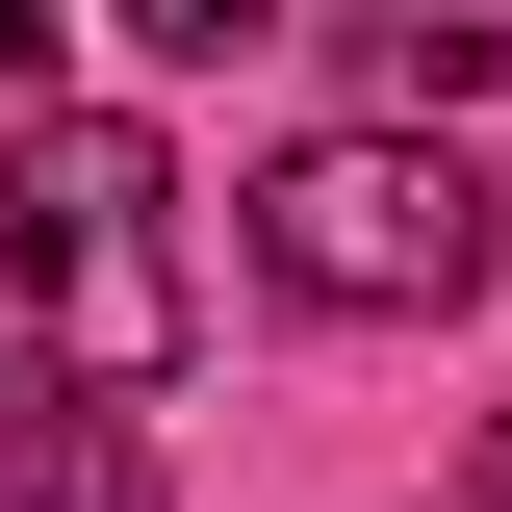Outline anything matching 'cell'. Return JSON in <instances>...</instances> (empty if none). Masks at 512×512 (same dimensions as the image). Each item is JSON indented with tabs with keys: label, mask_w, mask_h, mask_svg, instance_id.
<instances>
[{
	"label": "cell",
	"mask_w": 512,
	"mask_h": 512,
	"mask_svg": "<svg viewBox=\"0 0 512 512\" xmlns=\"http://www.w3.org/2000/svg\"><path fill=\"white\" fill-rule=\"evenodd\" d=\"M0 359L52 410H154L205 359V256H180V154L128 103H52L0 154Z\"/></svg>",
	"instance_id": "obj_1"
},
{
	"label": "cell",
	"mask_w": 512,
	"mask_h": 512,
	"mask_svg": "<svg viewBox=\"0 0 512 512\" xmlns=\"http://www.w3.org/2000/svg\"><path fill=\"white\" fill-rule=\"evenodd\" d=\"M487 256H512V205H487V154H436V128H308V154L256 180V282H282V308H333V333L461 308Z\"/></svg>",
	"instance_id": "obj_2"
},
{
	"label": "cell",
	"mask_w": 512,
	"mask_h": 512,
	"mask_svg": "<svg viewBox=\"0 0 512 512\" xmlns=\"http://www.w3.org/2000/svg\"><path fill=\"white\" fill-rule=\"evenodd\" d=\"M512 77V26L487 0H410V26H359V128H436V103H487Z\"/></svg>",
	"instance_id": "obj_3"
},
{
	"label": "cell",
	"mask_w": 512,
	"mask_h": 512,
	"mask_svg": "<svg viewBox=\"0 0 512 512\" xmlns=\"http://www.w3.org/2000/svg\"><path fill=\"white\" fill-rule=\"evenodd\" d=\"M0 512H154V436H128V410H52V384H26V436H0Z\"/></svg>",
	"instance_id": "obj_4"
},
{
	"label": "cell",
	"mask_w": 512,
	"mask_h": 512,
	"mask_svg": "<svg viewBox=\"0 0 512 512\" xmlns=\"http://www.w3.org/2000/svg\"><path fill=\"white\" fill-rule=\"evenodd\" d=\"M0 103H26V128H52V0H0Z\"/></svg>",
	"instance_id": "obj_5"
},
{
	"label": "cell",
	"mask_w": 512,
	"mask_h": 512,
	"mask_svg": "<svg viewBox=\"0 0 512 512\" xmlns=\"http://www.w3.org/2000/svg\"><path fill=\"white\" fill-rule=\"evenodd\" d=\"M487 512H512V410H487Z\"/></svg>",
	"instance_id": "obj_6"
}]
</instances>
